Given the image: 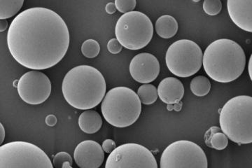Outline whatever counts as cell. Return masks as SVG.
<instances>
[{
  "mask_svg": "<svg viewBox=\"0 0 252 168\" xmlns=\"http://www.w3.org/2000/svg\"><path fill=\"white\" fill-rule=\"evenodd\" d=\"M45 122L47 126L53 127L57 124V118L54 114H49V115L46 116Z\"/></svg>",
  "mask_w": 252,
  "mask_h": 168,
  "instance_id": "83f0119b",
  "label": "cell"
},
{
  "mask_svg": "<svg viewBox=\"0 0 252 168\" xmlns=\"http://www.w3.org/2000/svg\"><path fill=\"white\" fill-rule=\"evenodd\" d=\"M114 3L118 11L124 14L133 11L137 5L136 0H116Z\"/></svg>",
  "mask_w": 252,
  "mask_h": 168,
  "instance_id": "cb8c5ba5",
  "label": "cell"
},
{
  "mask_svg": "<svg viewBox=\"0 0 252 168\" xmlns=\"http://www.w3.org/2000/svg\"><path fill=\"white\" fill-rule=\"evenodd\" d=\"M100 46L96 40L87 39L81 46V53L88 58H94L98 56Z\"/></svg>",
  "mask_w": 252,
  "mask_h": 168,
  "instance_id": "7402d4cb",
  "label": "cell"
},
{
  "mask_svg": "<svg viewBox=\"0 0 252 168\" xmlns=\"http://www.w3.org/2000/svg\"><path fill=\"white\" fill-rule=\"evenodd\" d=\"M203 8L204 11L209 16H217L222 9V3L220 0H205Z\"/></svg>",
  "mask_w": 252,
  "mask_h": 168,
  "instance_id": "603a6c76",
  "label": "cell"
},
{
  "mask_svg": "<svg viewBox=\"0 0 252 168\" xmlns=\"http://www.w3.org/2000/svg\"><path fill=\"white\" fill-rule=\"evenodd\" d=\"M8 28V22L6 20L0 19V33H3Z\"/></svg>",
  "mask_w": 252,
  "mask_h": 168,
  "instance_id": "f546056e",
  "label": "cell"
},
{
  "mask_svg": "<svg viewBox=\"0 0 252 168\" xmlns=\"http://www.w3.org/2000/svg\"><path fill=\"white\" fill-rule=\"evenodd\" d=\"M67 162L72 164V158L68 153L64 151L58 153L54 156V161H53V164L56 168H63L64 164Z\"/></svg>",
  "mask_w": 252,
  "mask_h": 168,
  "instance_id": "d4e9b609",
  "label": "cell"
},
{
  "mask_svg": "<svg viewBox=\"0 0 252 168\" xmlns=\"http://www.w3.org/2000/svg\"><path fill=\"white\" fill-rule=\"evenodd\" d=\"M160 168H208L203 149L196 143L179 140L165 148L160 160Z\"/></svg>",
  "mask_w": 252,
  "mask_h": 168,
  "instance_id": "9c48e42d",
  "label": "cell"
},
{
  "mask_svg": "<svg viewBox=\"0 0 252 168\" xmlns=\"http://www.w3.org/2000/svg\"><path fill=\"white\" fill-rule=\"evenodd\" d=\"M102 147L104 152L107 154H111L117 149V144L112 139H107L102 143Z\"/></svg>",
  "mask_w": 252,
  "mask_h": 168,
  "instance_id": "4316f807",
  "label": "cell"
},
{
  "mask_svg": "<svg viewBox=\"0 0 252 168\" xmlns=\"http://www.w3.org/2000/svg\"><path fill=\"white\" fill-rule=\"evenodd\" d=\"M228 14L240 29L252 33V0H228Z\"/></svg>",
  "mask_w": 252,
  "mask_h": 168,
  "instance_id": "5bb4252c",
  "label": "cell"
},
{
  "mask_svg": "<svg viewBox=\"0 0 252 168\" xmlns=\"http://www.w3.org/2000/svg\"><path fill=\"white\" fill-rule=\"evenodd\" d=\"M115 34L118 41L126 49H142L153 38V23L144 13L132 11L122 15L118 20Z\"/></svg>",
  "mask_w": 252,
  "mask_h": 168,
  "instance_id": "8992f818",
  "label": "cell"
},
{
  "mask_svg": "<svg viewBox=\"0 0 252 168\" xmlns=\"http://www.w3.org/2000/svg\"><path fill=\"white\" fill-rule=\"evenodd\" d=\"M249 74H250L252 81V54L251 57H250V61H249Z\"/></svg>",
  "mask_w": 252,
  "mask_h": 168,
  "instance_id": "1f68e13d",
  "label": "cell"
},
{
  "mask_svg": "<svg viewBox=\"0 0 252 168\" xmlns=\"http://www.w3.org/2000/svg\"><path fill=\"white\" fill-rule=\"evenodd\" d=\"M107 84L102 73L89 66H79L64 76L62 91L69 105L89 110L98 105L105 96Z\"/></svg>",
  "mask_w": 252,
  "mask_h": 168,
  "instance_id": "7a4b0ae2",
  "label": "cell"
},
{
  "mask_svg": "<svg viewBox=\"0 0 252 168\" xmlns=\"http://www.w3.org/2000/svg\"><path fill=\"white\" fill-rule=\"evenodd\" d=\"M104 168H158L152 151L141 144H124L107 158Z\"/></svg>",
  "mask_w": 252,
  "mask_h": 168,
  "instance_id": "30bf717a",
  "label": "cell"
},
{
  "mask_svg": "<svg viewBox=\"0 0 252 168\" xmlns=\"http://www.w3.org/2000/svg\"><path fill=\"white\" fill-rule=\"evenodd\" d=\"M205 144L209 147L216 150H223L228 144V138L223 133L220 132V128L214 126L207 131L205 136Z\"/></svg>",
  "mask_w": 252,
  "mask_h": 168,
  "instance_id": "ac0fdd59",
  "label": "cell"
},
{
  "mask_svg": "<svg viewBox=\"0 0 252 168\" xmlns=\"http://www.w3.org/2000/svg\"><path fill=\"white\" fill-rule=\"evenodd\" d=\"M117 6H116L115 3L109 2L105 6V11L108 14H114L117 11Z\"/></svg>",
  "mask_w": 252,
  "mask_h": 168,
  "instance_id": "f1b7e54d",
  "label": "cell"
},
{
  "mask_svg": "<svg viewBox=\"0 0 252 168\" xmlns=\"http://www.w3.org/2000/svg\"><path fill=\"white\" fill-rule=\"evenodd\" d=\"M72 164H70V163H65V164H64V166H63V168H72Z\"/></svg>",
  "mask_w": 252,
  "mask_h": 168,
  "instance_id": "d6a6232c",
  "label": "cell"
},
{
  "mask_svg": "<svg viewBox=\"0 0 252 168\" xmlns=\"http://www.w3.org/2000/svg\"><path fill=\"white\" fill-rule=\"evenodd\" d=\"M220 131L232 142L252 143V97L238 96L229 100L220 109Z\"/></svg>",
  "mask_w": 252,
  "mask_h": 168,
  "instance_id": "277c9868",
  "label": "cell"
},
{
  "mask_svg": "<svg viewBox=\"0 0 252 168\" xmlns=\"http://www.w3.org/2000/svg\"><path fill=\"white\" fill-rule=\"evenodd\" d=\"M0 126H1V130H0V144H2L3 142L4 141L5 136H6V132H5V129L4 128V126L3 124H0Z\"/></svg>",
  "mask_w": 252,
  "mask_h": 168,
  "instance_id": "4dcf8cb0",
  "label": "cell"
},
{
  "mask_svg": "<svg viewBox=\"0 0 252 168\" xmlns=\"http://www.w3.org/2000/svg\"><path fill=\"white\" fill-rule=\"evenodd\" d=\"M178 23L173 16L163 15L158 18L155 24L156 32L158 35L162 39H170L178 31Z\"/></svg>",
  "mask_w": 252,
  "mask_h": 168,
  "instance_id": "e0dca14e",
  "label": "cell"
},
{
  "mask_svg": "<svg viewBox=\"0 0 252 168\" xmlns=\"http://www.w3.org/2000/svg\"><path fill=\"white\" fill-rule=\"evenodd\" d=\"M190 91L198 97H204L210 93L211 83L205 76H197L192 79L190 85Z\"/></svg>",
  "mask_w": 252,
  "mask_h": 168,
  "instance_id": "ffe728a7",
  "label": "cell"
},
{
  "mask_svg": "<svg viewBox=\"0 0 252 168\" xmlns=\"http://www.w3.org/2000/svg\"><path fill=\"white\" fill-rule=\"evenodd\" d=\"M203 53L196 43L181 39L170 45L165 62L170 72L178 77L187 78L196 74L203 65Z\"/></svg>",
  "mask_w": 252,
  "mask_h": 168,
  "instance_id": "ba28073f",
  "label": "cell"
},
{
  "mask_svg": "<svg viewBox=\"0 0 252 168\" xmlns=\"http://www.w3.org/2000/svg\"><path fill=\"white\" fill-rule=\"evenodd\" d=\"M132 79L141 84L153 82L160 73V63L154 55L141 53L132 58L129 67Z\"/></svg>",
  "mask_w": 252,
  "mask_h": 168,
  "instance_id": "7c38bea8",
  "label": "cell"
},
{
  "mask_svg": "<svg viewBox=\"0 0 252 168\" xmlns=\"http://www.w3.org/2000/svg\"><path fill=\"white\" fill-rule=\"evenodd\" d=\"M137 96L141 102L145 105H150L157 101L158 97V89L152 84H143L137 90Z\"/></svg>",
  "mask_w": 252,
  "mask_h": 168,
  "instance_id": "44dd1931",
  "label": "cell"
},
{
  "mask_svg": "<svg viewBox=\"0 0 252 168\" xmlns=\"http://www.w3.org/2000/svg\"><path fill=\"white\" fill-rule=\"evenodd\" d=\"M207 75L219 83H230L243 74L246 66L245 51L233 40L220 39L211 43L203 53Z\"/></svg>",
  "mask_w": 252,
  "mask_h": 168,
  "instance_id": "3957f363",
  "label": "cell"
},
{
  "mask_svg": "<svg viewBox=\"0 0 252 168\" xmlns=\"http://www.w3.org/2000/svg\"><path fill=\"white\" fill-rule=\"evenodd\" d=\"M104 119L114 127L127 128L135 124L142 111V102L135 91L125 86L109 90L101 105Z\"/></svg>",
  "mask_w": 252,
  "mask_h": 168,
  "instance_id": "5b68a950",
  "label": "cell"
},
{
  "mask_svg": "<svg viewBox=\"0 0 252 168\" xmlns=\"http://www.w3.org/2000/svg\"><path fill=\"white\" fill-rule=\"evenodd\" d=\"M102 126V119L96 111H84L79 118V126L86 134H94L98 132Z\"/></svg>",
  "mask_w": 252,
  "mask_h": 168,
  "instance_id": "2e32d148",
  "label": "cell"
},
{
  "mask_svg": "<svg viewBox=\"0 0 252 168\" xmlns=\"http://www.w3.org/2000/svg\"><path fill=\"white\" fill-rule=\"evenodd\" d=\"M74 159L80 168H99L104 162V151L97 142L83 141L75 148Z\"/></svg>",
  "mask_w": 252,
  "mask_h": 168,
  "instance_id": "4fadbf2b",
  "label": "cell"
},
{
  "mask_svg": "<svg viewBox=\"0 0 252 168\" xmlns=\"http://www.w3.org/2000/svg\"><path fill=\"white\" fill-rule=\"evenodd\" d=\"M69 29L53 10L34 7L13 20L7 33V45L13 58L32 70L49 69L61 62L69 49Z\"/></svg>",
  "mask_w": 252,
  "mask_h": 168,
  "instance_id": "6da1fadb",
  "label": "cell"
},
{
  "mask_svg": "<svg viewBox=\"0 0 252 168\" xmlns=\"http://www.w3.org/2000/svg\"><path fill=\"white\" fill-rule=\"evenodd\" d=\"M158 93L160 99L165 104H178L185 95V87L180 79L167 77L159 84Z\"/></svg>",
  "mask_w": 252,
  "mask_h": 168,
  "instance_id": "9a60e30c",
  "label": "cell"
},
{
  "mask_svg": "<svg viewBox=\"0 0 252 168\" xmlns=\"http://www.w3.org/2000/svg\"><path fill=\"white\" fill-rule=\"evenodd\" d=\"M0 168H54V165L39 146L16 141L0 146Z\"/></svg>",
  "mask_w": 252,
  "mask_h": 168,
  "instance_id": "52a82bcc",
  "label": "cell"
},
{
  "mask_svg": "<svg viewBox=\"0 0 252 168\" xmlns=\"http://www.w3.org/2000/svg\"><path fill=\"white\" fill-rule=\"evenodd\" d=\"M23 0H0V19L14 16L23 7Z\"/></svg>",
  "mask_w": 252,
  "mask_h": 168,
  "instance_id": "d6986e66",
  "label": "cell"
},
{
  "mask_svg": "<svg viewBox=\"0 0 252 168\" xmlns=\"http://www.w3.org/2000/svg\"><path fill=\"white\" fill-rule=\"evenodd\" d=\"M51 82L40 71H28L18 80L17 90L20 98L28 104L37 105L45 102L51 96Z\"/></svg>",
  "mask_w": 252,
  "mask_h": 168,
  "instance_id": "8fae6325",
  "label": "cell"
},
{
  "mask_svg": "<svg viewBox=\"0 0 252 168\" xmlns=\"http://www.w3.org/2000/svg\"><path fill=\"white\" fill-rule=\"evenodd\" d=\"M107 49L112 54H118L122 51L123 46L117 39H112L107 44Z\"/></svg>",
  "mask_w": 252,
  "mask_h": 168,
  "instance_id": "484cf974",
  "label": "cell"
}]
</instances>
